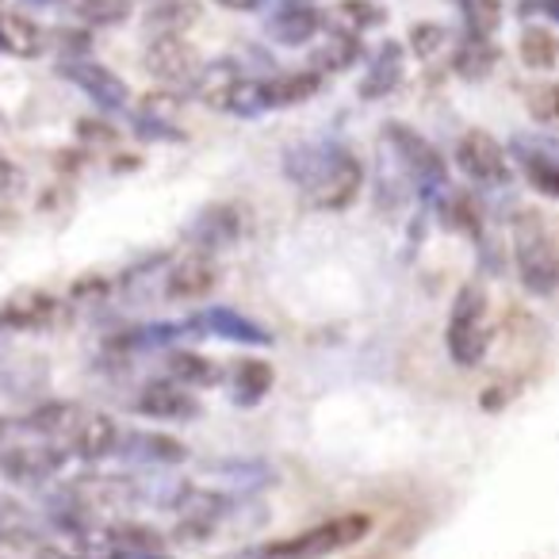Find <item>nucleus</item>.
<instances>
[{
	"label": "nucleus",
	"mask_w": 559,
	"mask_h": 559,
	"mask_svg": "<svg viewBox=\"0 0 559 559\" xmlns=\"http://www.w3.org/2000/svg\"><path fill=\"white\" fill-rule=\"evenodd\" d=\"M62 464L66 449H55V444H27V449L0 452V475L20 483V487H43Z\"/></svg>",
	"instance_id": "obj_7"
},
{
	"label": "nucleus",
	"mask_w": 559,
	"mask_h": 559,
	"mask_svg": "<svg viewBox=\"0 0 559 559\" xmlns=\"http://www.w3.org/2000/svg\"><path fill=\"white\" fill-rule=\"evenodd\" d=\"M169 376L180 388H215V383H223V368L215 360L200 357V353H173Z\"/></svg>",
	"instance_id": "obj_24"
},
{
	"label": "nucleus",
	"mask_w": 559,
	"mask_h": 559,
	"mask_svg": "<svg viewBox=\"0 0 559 559\" xmlns=\"http://www.w3.org/2000/svg\"><path fill=\"white\" fill-rule=\"evenodd\" d=\"M357 58H360V43H357V35H349V32H334L326 43H322L319 50H314L311 70L342 73V70H349V66L357 62Z\"/></svg>",
	"instance_id": "obj_25"
},
{
	"label": "nucleus",
	"mask_w": 559,
	"mask_h": 559,
	"mask_svg": "<svg viewBox=\"0 0 559 559\" xmlns=\"http://www.w3.org/2000/svg\"><path fill=\"white\" fill-rule=\"evenodd\" d=\"M0 50L12 58H35L43 50L39 27L16 12H0Z\"/></svg>",
	"instance_id": "obj_22"
},
{
	"label": "nucleus",
	"mask_w": 559,
	"mask_h": 559,
	"mask_svg": "<svg viewBox=\"0 0 559 559\" xmlns=\"http://www.w3.org/2000/svg\"><path fill=\"white\" fill-rule=\"evenodd\" d=\"M513 257H518L521 284L533 296H551L559 280V261H556V241L544 223L540 211H521L513 218Z\"/></svg>",
	"instance_id": "obj_2"
},
{
	"label": "nucleus",
	"mask_w": 559,
	"mask_h": 559,
	"mask_svg": "<svg viewBox=\"0 0 559 559\" xmlns=\"http://www.w3.org/2000/svg\"><path fill=\"white\" fill-rule=\"evenodd\" d=\"M215 284H218L215 253H203V249H195V253H188L185 261L169 269V276H165V296L188 304V299H203L211 288H215Z\"/></svg>",
	"instance_id": "obj_8"
},
{
	"label": "nucleus",
	"mask_w": 559,
	"mask_h": 559,
	"mask_svg": "<svg viewBox=\"0 0 559 559\" xmlns=\"http://www.w3.org/2000/svg\"><path fill=\"white\" fill-rule=\"evenodd\" d=\"M218 108H226L230 116H241V119H253V116H261V111H269L264 108V81L238 78L230 88H226V96H223Z\"/></svg>",
	"instance_id": "obj_28"
},
{
	"label": "nucleus",
	"mask_w": 559,
	"mask_h": 559,
	"mask_svg": "<svg viewBox=\"0 0 559 559\" xmlns=\"http://www.w3.org/2000/svg\"><path fill=\"white\" fill-rule=\"evenodd\" d=\"M223 9H230V12H257V9H264V0H218Z\"/></svg>",
	"instance_id": "obj_40"
},
{
	"label": "nucleus",
	"mask_w": 559,
	"mask_h": 559,
	"mask_svg": "<svg viewBox=\"0 0 559 559\" xmlns=\"http://www.w3.org/2000/svg\"><path fill=\"white\" fill-rule=\"evenodd\" d=\"M513 154H518L521 169H525L528 185L540 195H559V157L556 146L544 139H513Z\"/></svg>",
	"instance_id": "obj_14"
},
{
	"label": "nucleus",
	"mask_w": 559,
	"mask_h": 559,
	"mask_svg": "<svg viewBox=\"0 0 559 559\" xmlns=\"http://www.w3.org/2000/svg\"><path fill=\"white\" fill-rule=\"evenodd\" d=\"M123 559H173V556H165V548H162V551H131V556H123Z\"/></svg>",
	"instance_id": "obj_43"
},
{
	"label": "nucleus",
	"mask_w": 559,
	"mask_h": 559,
	"mask_svg": "<svg viewBox=\"0 0 559 559\" xmlns=\"http://www.w3.org/2000/svg\"><path fill=\"white\" fill-rule=\"evenodd\" d=\"M444 223L460 234H475L479 230V203H475L467 192L449 195V203H444Z\"/></svg>",
	"instance_id": "obj_36"
},
{
	"label": "nucleus",
	"mask_w": 559,
	"mask_h": 559,
	"mask_svg": "<svg viewBox=\"0 0 559 559\" xmlns=\"http://www.w3.org/2000/svg\"><path fill=\"white\" fill-rule=\"evenodd\" d=\"M12 185H16V169H12V165L0 157V192H9Z\"/></svg>",
	"instance_id": "obj_42"
},
{
	"label": "nucleus",
	"mask_w": 559,
	"mask_h": 559,
	"mask_svg": "<svg viewBox=\"0 0 559 559\" xmlns=\"http://www.w3.org/2000/svg\"><path fill=\"white\" fill-rule=\"evenodd\" d=\"M81 414L85 411L73 403H47V406H39L24 426L32 429V433L47 437V441H66V437L73 433V426H78Z\"/></svg>",
	"instance_id": "obj_23"
},
{
	"label": "nucleus",
	"mask_w": 559,
	"mask_h": 559,
	"mask_svg": "<svg viewBox=\"0 0 559 559\" xmlns=\"http://www.w3.org/2000/svg\"><path fill=\"white\" fill-rule=\"evenodd\" d=\"M449 357L460 368H472L487 357L490 349V326H487V292L479 284H467L460 288L456 304H452V319H449Z\"/></svg>",
	"instance_id": "obj_4"
},
{
	"label": "nucleus",
	"mask_w": 559,
	"mask_h": 559,
	"mask_svg": "<svg viewBox=\"0 0 559 559\" xmlns=\"http://www.w3.org/2000/svg\"><path fill=\"white\" fill-rule=\"evenodd\" d=\"M241 559H257V556H241Z\"/></svg>",
	"instance_id": "obj_44"
},
{
	"label": "nucleus",
	"mask_w": 559,
	"mask_h": 559,
	"mask_svg": "<svg viewBox=\"0 0 559 559\" xmlns=\"http://www.w3.org/2000/svg\"><path fill=\"white\" fill-rule=\"evenodd\" d=\"M234 81H238V66L234 62H215V66H207V70L195 73V88H200V96L211 104V108L223 104L226 88H230Z\"/></svg>",
	"instance_id": "obj_31"
},
{
	"label": "nucleus",
	"mask_w": 559,
	"mask_h": 559,
	"mask_svg": "<svg viewBox=\"0 0 559 559\" xmlns=\"http://www.w3.org/2000/svg\"><path fill=\"white\" fill-rule=\"evenodd\" d=\"M62 78L73 81L81 93H88L100 108H108V111L127 108V100H131V93H127L123 81L96 62H62Z\"/></svg>",
	"instance_id": "obj_13"
},
{
	"label": "nucleus",
	"mask_w": 559,
	"mask_h": 559,
	"mask_svg": "<svg viewBox=\"0 0 559 559\" xmlns=\"http://www.w3.org/2000/svg\"><path fill=\"white\" fill-rule=\"evenodd\" d=\"M319 27H322V16L314 4H307V0H288V4H280V9L272 12L264 32H269V39L280 43V47H307Z\"/></svg>",
	"instance_id": "obj_11"
},
{
	"label": "nucleus",
	"mask_w": 559,
	"mask_h": 559,
	"mask_svg": "<svg viewBox=\"0 0 559 559\" xmlns=\"http://www.w3.org/2000/svg\"><path fill=\"white\" fill-rule=\"evenodd\" d=\"M464 20H467V32L479 35V39H490L498 20H502L498 0H464Z\"/></svg>",
	"instance_id": "obj_37"
},
{
	"label": "nucleus",
	"mask_w": 559,
	"mask_h": 559,
	"mask_svg": "<svg viewBox=\"0 0 559 559\" xmlns=\"http://www.w3.org/2000/svg\"><path fill=\"white\" fill-rule=\"evenodd\" d=\"M272 388V365L264 360H238L230 376V395L238 406H257Z\"/></svg>",
	"instance_id": "obj_21"
},
{
	"label": "nucleus",
	"mask_w": 559,
	"mask_h": 559,
	"mask_svg": "<svg viewBox=\"0 0 559 559\" xmlns=\"http://www.w3.org/2000/svg\"><path fill=\"white\" fill-rule=\"evenodd\" d=\"M372 521L365 513H345V518H330L322 525L307 528L299 536H288V540H276V544H264L257 548V559H326L334 551L353 548L357 540H365Z\"/></svg>",
	"instance_id": "obj_3"
},
{
	"label": "nucleus",
	"mask_w": 559,
	"mask_h": 559,
	"mask_svg": "<svg viewBox=\"0 0 559 559\" xmlns=\"http://www.w3.org/2000/svg\"><path fill=\"white\" fill-rule=\"evenodd\" d=\"M39 4H50V0H39Z\"/></svg>",
	"instance_id": "obj_45"
},
{
	"label": "nucleus",
	"mask_w": 559,
	"mask_h": 559,
	"mask_svg": "<svg viewBox=\"0 0 559 559\" xmlns=\"http://www.w3.org/2000/svg\"><path fill=\"white\" fill-rule=\"evenodd\" d=\"M111 456H123L131 464H185L188 460V449L177 441V437H162V433H119L116 441V452Z\"/></svg>",
	"instance_id": "obj_15"
},
{
	"label": "nucleus",
	"mask_w": 559,
	"mask_h": 559,
	"mask_svg": "<svg viewBox=\"0 0 559 559\" xmlns=\"http://www.w3.org/2000/svg\"><path fill=\"white\" fill-rule=\"evenodd\" d=\"M195 16H200V4H195V0H173V4H157V9L150 12L146 27L154 35H180L188 24H195Z\"/></svg>",
	"instance_id": "obj_27"
},
{
	"label": "nucleus",
	"mask_w": 559,
	"mask_h": 559,
	"mask_svg": "<svg viewBox=\"0 0 559 559\" xmlns=\"http://www.w3.org/2000/svg\"><path fill=\"white\" fill-rule=\"evenodd\" d=\"M399 81H403V47L399 43H383L368 78L360 81V96L365 100H383L388 93H395Z\"/></svg>",
	"instance_id": "obj_19"
},
{
	"label": "nucleus",
	"mask_w": 559,
	"mask_h": 559,
	"mask_svg": "<svg viewBox=\"0 0 559 559\" xmlns=\"http://www.w3.org/2000/svg\"><path fill=\"white\" fill-rule=\"evenodd\" d=\"M334 24H337V32L360 35V32H365V27L383 24V12L376 9V4H368V0H345L342 9H337Z\"/></svg>",
	"instance_id": "obj_34"
},
{
	"label": "nucleus",
	"mask_w": 559,
	"mask_h": 559,
	"mask_svg": "<svg viewBox=\"0 0 559 559\" xmlns=\"http://www.w3.org/2000/svg\"><path fill=\"white\" fill-rule=\"evenodd\" d=\"M383 139H388V146L395 150V157L403 162L406 177L414 180V188H418L426 200H433V195L449 185V169H444L437 146L429 139H421L414 127L388 123V127H383Z\"/></svg>",
	"instance_id": "obj_5"
},
{
	"label": "nucleus",
	"mask_w": 559,
	"mask_h": 559,
	"mask_svg": "<svg viewBox=\"0 0 559 559\" xmlns=\"http://www.w3.org/2000/svg\"><path fill=\"white\" fill-rule=\"evenodd\" d=\"M495 62H498V50L490 47V39H479V35H472V39L460 47V55H456V73L460 78H467V81H479V78H487L490 70H495Z\"/></svg>",
	"instance_id": "obj_26"
},
{
	"label": "nucleus",
	"mask_w": 559,
	"mask_h": 559,
	"mask_svg": "<svg viewBox=\"0 0 559 559\" xmlns=\"http://www.w3.org/2000/svg\"><path fill=\"white\" fill-rule=\"evenodd\" d=\"M55 299L47 296H24V299H12L9 307H4V314L0 319L12 322V326H47L50 314H55Z\"/></svg>",
	"instance_id": "obj_30"
},
{
	"label": "nucleus",
	"mask_w": 559,
	"mask_h": 559,
	"mask_svg": "<svg viewBox=\"0 0 559 559\" xmlns=\"http://www.w3.org/2000/svg\"><path fill=\"white\" fill-rule=\"evenodd\" d=\"M195 330H207L215 337H226V342H238V345H272L269 330L257 326L253 319L246 314L230 311V307H211L195 319Z\"/></svg>",
	"instance_id": "obj_18"
},
{
	"label": "nucleus",
	"mask_w": 559,
	"mask_h": 559,
	"mask_svg": "<svg viewBox=\"0 0 559 559\" xmlns=\"http://www.w3.org/2000/svg\"><path fill=\"white\" fill-rule=\"evenodd\" d=\"M173 510H177L180 521H185V525H180L185 528V536H203L226 518L230 502H226V495H218V490L180 487V495L173 498Z\"/></svg>",
	"instance_id": "obj_12"
},
{
	"label": "nucleus",
	"mask_w": 559,
	"mask_h": 559,
	"mask_svg": "<svg viewBox=\"0 0 559 559\" xmlns=\"http://www.w3.org/2000/svg\"><path fill=\"white\" fill-rule=\"evenodd\" d=\"M241 234V215L234 203H211L195 215V223L188 226V238L203 253H218V249H230Z\"/></svg>",
	"instance_id": "obj_10"
},
{
	"label": "nucleus",
	"mask_w": 559,
	"mask_h": 559,
	"mask_svg": "<svg viewBox=\"0 0 559 559\" xmlns=\"http://www.w3.org/2000/svg\"><path fill=\"white\" fill-rule=\"evenodd\" d=\"M528 111H533L536 123H556V88L540 85L528 93Z\"/></svg>",
	"instance_id": "obj_38"
},
{
	"label": "nucleus",
	"mask_w": 559,
	"mask_h": 559,
	"mask_svg": "<svg viewBox=\"0 0 559 559\" xmlns=\"http://www.w3.org/2000/svg\"><path fill=\"white\" fill-rule=\"evenodd\" d=\"M284 173L307 192V200L322 211H342L357 200L365 169L349 150L334 142H307L284 154Z\"/></svg>",
	"instance_id": "obj_1"
},
{
	"label": "nucleus",
	"mask_w": 559,
	"mask_h": 559,
	"mask_svg": "<svg viewBox=\"0 0 559 559\" xmlns=\"http://www.w3.org/2000/svg\"><path fill=\"white\" fill-rule=\"evenodd\" d=\"M142 66H146L150 78L165 81V85H192L195 73H200V55L180 35H154Z\"/></svg>",
	"instance_id": "obj_6"
},
{
	"label": "nucleus",
	"mask_w": 559,
	"mask_h": 559,
	"mask_svg": "<svg viewBox=\"0 0 559 559\" xmlns=\"http://www.w3.org/2000/svg\"><path fill=\"white\" fill-rule=\"evenodd\" d=\"M411 50L421 62H437V58L449 50V32L441 24H418L411 32Z\"/></svg>",
	"instance_id": "obj_35"
},
{
	"label": "nucleus",
	"mask_w": 559,
	"mask_h": 559,
	"mask_svg": "<svg viewBox=\"0 0 559 559\" xmlns=\"http://www.w3.org/2000/svg\"><path fill=\"white\" fill-rule=\"evenodd\" d=\"M518 50L528 70H551L556 66V39H551L548 27H525Z\"/></svg>",
	"instance_id": "obj_29"
},
{
	"label": "nucleus",
	"mask_w": 559,
	"mask_h": 559,
	"mask_svg": "<svg viewBox=\"0 0 559 559\" xmlns=\"http://www.w3.org/2000/svg\"><path fill=\"white\" fill-rule=\"evenodd\" d=\"M556 4H559V0H525V12H536V9H540V12H548V16L556 20V16H559Z\"/></svg>",
	"instance_id": "obj_41"
},
{
	"label": "nucleus",
	"mask_w": 559,
	"mask_h": 559,
	"mask_svg": "<svg viewBox=\"0 0 559 559\" xmlns=\"http://www.w3.org/2000/svg\"><path fill=\"white\" fill-rule=\"evenodd\" d=\"M116 441H119V429L108 414H81L73 433L66 437V444H70L81 460H88V464L108 460L111 452H116Z\"/></svg>",
	"instance_id": "obj_17"
},
{
	"label": "nucleus",
	"mask_w": 559,
	"mask_h": 559,
	"mask_svg": "<svg viewBox=\"0 0 559 559\" xmlns=\"http://www.w3.org/2000/svg\"><path fill=\"white\" fill-rule=\"evenodd\" d=\"M211 475H223V479L238 483L241 490H257L261 483L272 479V472L261 464V460H230V464H211Z\"/></svg>",
	"instance_id": "obj_33"
},
{
	"label": "nucleus",
	"mask_w": 559,
	"mask_h": 559,
	"mask_svg": "<svg viewBox=\"0 0 559 559\" xmlns=\"http://www.w3.org/2000/svg\"><path fill=\"white\" fill-rule=\"evenodd\" d=\"M134 411L139 414H146V418H154V421H185V418H192L200 406H195V399L188 395L180 383H173V380H154L150 388H142V395H139V403H134Z\"/></svg>",
	"instance_id": "obj_16"
},
{
	"label": "nucleus",
	"mask_w": 559,
	"mask_h": 559,
	"mask_svg": "<svg viewBox=\"0 0 559 559\" xmlns=\"http://www.w3.org/2000/svg\"><path fill=\"white\" fill-rule=\"evenodd\" d=\"M319 73H288V78L264 81V108H296V104H307L314 93H319Z\"/></svg>",
	"instance_id": "obj_20"
},
{
	"label": "nucleus",
	"mask_w": 559,
	"mask_h": 559,
	"mask_svg": "<svg viewBox=\"0 0 559 559\" xmlns=\"http://www.w3.org/2000/svg\"><path fill=\"white\" fill-rule=\"evenodd\" d=\"M456 162H460V169L472 180H479V185H502L506 180L502 146H498L487 131H467L456 146Z\"/></svg>",
	"instance_id": "obj_9"
},
{
	"label": "nucleus",
	"mask_w": 559,
	"mask_h": 559,
	"mask_svg": "<svg viewBox=\"0 0 559 559\" xmlns=\"http://www.w3.org/2000/svg\"><path fill=\"white\" fill-rule=\"evenodd\" d=\"M78 16L93 27H116L131 16V0H73Z\"/></svg>",
	"instance_id": "obj_32"
},
{
	"label": "nucleus",
	"mask_w": 559,
	"mask_h": 559,
	"mask_svg": "<svg viewBox=\"0 0 559 559\" xmlns=\"http://www.w3.org/2000/svg\"><path fill=\"white\" fill-rule=\"evenodd\" d=\"M35 559H81V551H66V548H55V544H35Z\"/></svg>",
	"instance_id": "obj_39"
}]
</instances>
